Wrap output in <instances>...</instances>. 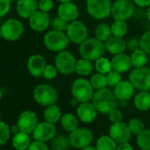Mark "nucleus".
<instances>
[{
    "mask_svg": "<svg viewBox=\"0 0 150 150\" xmlns=\"http://www.w3.org/2000/svg\"><path fill=\"white\" fill-rule=\"evenodd\" d=\"M106 51L115 56L117 54L124 53L127 49L126 41L122 37H117L112 35L109 40L104 42Z\"/></svg>",
    "mask_w": 150,
    "mask_h": 150,
    "instance_id": "5701e85b",
    "label": "nucleus"
},
{
    "mask_svg": "<svg viewBox=\"0 0 150 150\" xmlns=\"http://www.w3.org/2000/svg\"><path fill=\"white\" fill-rule=\"evenodd\" d=\"M54 6L53 0H40L38 2V9L42 12L49 13Z\"/></svg>",
    "mask_w": 150,
    "mask_h": 150,
    "instance_id": "c03bdc74",
    "label": "nucleus"
},
{
    "mask_svg": "<svg viewBox=\"0 0 150 150\" xmlns=\"http://www.w3.org/2000/svg\"><path fill=\"white\" fill-rule=\"evenodd\" d=\"M72 97L76 98L80 103L90 102L95 94V88L90 83V81L81 77L76 79L71 84Z\"/></svg>",
    "mask_w": 150,
    "mask_h": 150,
    "instance_id": "7ed1b4c3",
    "label": "nucleus"
},
{
    "mask_svg": "<svg viewBox=\"0 0 150 150\" xmlns=\"http://www.w3.org/2000/svg\"><path fill=\"white\" fill-rule=\"evenodd\" d=\"M11 0H0V18L6 16L10 11Z\"/></svg>",
    "mask_w": 150,
    "mask_h": 150,
    "instance_id": "49530a36",
    "label": "nucleus"
},
{
    "mask_svg": "<svg viewBox=\"0 0 150 150\" xmlns=\"http://www.w3.org/2000/svg\"><path fill=\"white\" fill-rule=\"evenodd\" d=\"M111 36H112V33H111L110 26H109L107 23H104V22L97 25V27L95 29V37L96 38L105 42Z\"/></svg>",
    "mask_w": 150,
    "mask_h": 150,
    "instance_id": "7c9ffc66",
    "label": "nucleus"
},
{
    "mask_svg": "<svg viewBox=\"0 0 150 150\" xmlns=\"http://www.w3.org/2000/svg\"><path fill=\"white\" fill-rule=\"evenodd\" d=\"M146 18H147L148 21H150V6H148L147 10H146Z\"/></svg>",
    "mask_w": 150,
    "mask_h": 150,
    "instance_id": "5fc2aeb1",
    "label": "nucleus"
},
{
    "mask_svg": "<svg viewBox=\"0 0 150 150\" xmlns=\"http://www.w3.org/2000/svg\"><path fill=\"white\" fill-rule=\"evenodd\" d=\"M61 117H62L61 110L56 103L47 106L43 111V117L45 121L52 124L57 123L61 119Z\"/></svg>",
    "mask_w": 150,
    "mask_h": 150,
    "instance_id": "bb28decb",
    "label": "nucleus"
},
{
    "mask_svg": "<svg viewBox=\"0 0 150 150\" xmlns=\"http://www.w3.org/2000/svg\"><path fill=\"white\" fill-rule=\"evenodd\" d=\"M60 124L65 132H71L79 127V118L71 113H66L61 117Z\"/></svg>",
    "mask_w": 150,
    "mask_h": 150,
    "instance_id": "a878e982",
    "label": "nucleus"
},
{
    "mask_svg": "<svg viewBox=\"0 0 150 150\" xmlns=\"http://www.w3.org/2000/svg\"><path fill=\"white\" fill-rule=\"evenodd\" d=\"M109 133L117 144L128 142L132 137V132L128 127V125L122 121L118 123H113L110 127Z\"/></svg>",
    "mask_w": 150,
    "mask_h": 150,
    "instance_id": "4468645a",
    "label": "nucleus"
},
{
    "mask_svg": "<svg viewBox=\"0 0 150 150\" xmlns=\"http://www.w3.org/2000/svg\"><path fill=\"white\" fill-rule=\"evenodd\" d=\"M54 62L58 72L63 75H70L75 71L77 60L70 51L64 50L57 52Z\"/></svg>",
    "mask_w": 150,
    "mask_h": 150,
    "instance_id": "6e6552de",
    "label": "nucleus"
},
{
    "mask_svg": "<svg viewBox=\"0 0 150 150\" xmlns=\"http://www.w3.org/2000/svg\"><path fill=\"white\" fill-rule=\"evenodd\" d=\"M3 38L9 42L17 41L24 33V26L17 19H9L1 26Z\"/></svg>",
    "mask_w": 150,
    "mask_h": 150,
    "instance_id": "f8f14e48",
    "label": "nucleus"
},
{
    "mask_svg": "<svg viewBox=\"0 0 150 150\" xmlns=\"http://www.w3.org/2000/svg\"><path fill=\"white\" fill-rule=\"evenodd\" d=\"M16 10L21 18L29 19L38 10V2L36 0H18Z\"/></svg>",
    "mask_w": 150,
    "mask_h": 150,
    "instance_id": "aec40b11",
    "label": "nucleus"
},
{
    "mask_svg": "<svg viewBox=\"0 0 150 150\" xmlns=\"http://www.w3.org/2000/svg\"><path fill=\"white\" fill-rule=\"evenodd\" d=\"M126 46H127V49H129L131 51L139 49V39L136 37L130 38L128 41H126Z\"/></svg>",
    "mask_w": 150,
    "mask_h": 150,
    "instance_id": "de8ad7c7",
    "label": "nucleus"
},
{
    "mask_svg": "<svg viewBox=\"0 0 150 150\" xmlns=\"http://www.w3.org/2000/svg\"><path fill=\"white\" fill-rule=\"evenodd\" d=\"M97 110L93 103H81L77 107V117L79 120L85 124H90L95 121L97 116Z\"/></svg>",
    "mask_w": 150,
    "mask_h": 150,
    "instance_id": "f3484780",
    "label": "nucleus"
},
{
    "mask_svg": "<svg viewBox=\"0 0 150 150\" xmlns=\"http://www.w3.org/2000/svg\"><path fill=\"white\" fill-rule=\"evenodd\" d=\"M117 146V143L110 135L101 136L96 144V148L97 150H116Z\"/></svg>",
    "mask_w": 150,
    "mask_h": 150,
    "instance_id": "c756f323",
    "label": "nucleus"
},
{
    "mask_svg": "<svg viewBox=\"0 0 150 150\" xmlns=\"http://www.w3.org/2000/svg\"><path fill=\"white\" fill-rule=\"evenodd\" d=\"M12 143L16 150H28L31 143L29 134L21 131L14 134L12 139Z\"/></svg>",
    "mask_w": 150,
    "mask_h": 150,
    "instance_id": "393cba45",
    "label": "nucleus"
},
{
    "mask_svg": "<svg viewBox=\"0 0 150 150\" xmlns=\"http://www.w3.org/2000/svg\"><path fill=\"white\" fill-rule=\"evenodd\" d=\"M50 21L49 13L37 10L29 18V26L35 32H43L49 28Z\"/></svg>",
    "mask_w": 150,
    "mask_h": 150,
    "instance_id": "dca6fc26",
    "label": "nucleus"
},
{
    "mask_svg": "<svg viewBox=\"0 0 150 150\" xmlns=\"http://www.w3.org/2000/svg\"><path fill=\"white\" fill-rule=\"evenodd\" d=\"M133 3L135 4V6L144 8L150 6V0H133Z\"/></svg>",
    "mask_w": 150,
    "mask_h": 150,
    "instance_id": "09e8293b",
    "label": "nucleus"
},
{
    "mask_svg": "<svg viewBox=\"0 0 150 150\" xmlns=\"http://www.w3.org/2000/svg\"><path fill=\"white\" fill-rule=\"evenodd\" d=\"M111 64H112V70H115L120 73L127 72L131 70L132 64L131 61V57L127 54L121 53L113 56L111 59Z\"/></svg>",
    "mask_w": 150,
    "mask_h": 150,
    "instance_id": "4be33fe9",
    "label": "nucleus"
},
{
    "mask_svg": "<svg viewBox=\"0 0 150 150\" xmlns=\"http://www.w3.org/2000/svg\"><path fill=\"white\" fill-rule=\"evenodd\" d=\"M16 124L21 132L30 134L33 133L37 125L39 124L38 117L32 110H24L20 114Z\"/></svg>",
    "mask_w": 150,
    "mask_h": 150,
    "instance_id": "ddd939ff",
    "label": "nucleus"
},
{
    "mask_svg": "<svg viewBox=\"0 0 150 150\" xmlns=\"http://www.w3.org/2000/svg\"><path fill=\"white\" fill-rule=\"evenodd\" d=\"M117 98L114 92L107 88L95 91L92 103L96 110L102 114H109L117 106Z\"/></svg>",
    "mask_w": 150,
    "mask_h": 150,
    "instance_id": "f257e3e1",
    "label": "nucleus"
},
{
    "mask_svg": "<svg viewBox=\"0 0 150 150\" xmlns=\"http://www.w3.org/2000/svg\"><path fill=\"white\" fill-rule=\"evenodd\" d=\"M2 96H3V91H2L1 88H0V99L2 98Z\"/></svg>",
    "mask_w": 150,
    "mask_h": 150,
    "instance_id": "4d7b16f0",
    "label": "nucleus"
},
{
    "mask_svg": "<svg viewBox=\"0 0 150 150\" xmlns=\"http://www.w3.org/2000/svg\"><path fill=\"white\" fill-rule=\"evenodd\" d=\"M0 118H1V112H0Z\"/></svg>",
    "mask_w": 150,
    "mask_h": 150,
    "instance_id": "bf43d9fd",
    "label": "nucleus"
},
{
    "mask_svg": "<svg viewBox=\"0 0 150 150\" xmlns=\"http://www.w3.org/2000/svg\"><path fill=\"white\" fill-rule=\"evenodd\" d=\"M128 127L132 132V134L133 135H139L144 129H145V125L144 123L142 122V120H140L139 118H131L129 123H128Z\"/></svg>",
    "mask_w": 150,
    "mask_h": 150,
    "instance_id": "e433bc0d",
    "label": "nucleus"
},
{
    "mask_svg": "<svg viewBox=\"0 0 150 150\" xmlns=\"http://www.w3.org/2000/svg\"><path fill=\"white\" fill-rule=\"evenodd\" d=\"M136 142L140 150H150V129H144L137 135Z\"/></svg>",
    "mask_w": 150,
    "mask_h": 150,
    "instance_id": "72a5a7b5",
    "label": "nucleus"
},
{
    "mask_svg": "<svg viewBox=\"0 0 150 150\" xmlns=\"http://www.w3.org/2000/svg\"><path fill=\"white\" fill-rule=\"evenodd\" d=\"M80 150H97V149H96V147H94L93 146L89 145V146H85V147H83V148H81V149H80Z\"/></svg>",
    "mask_w": 150,
    "mask_h": 150,
    "instance_id": "864d4df0",
    "label": "nucleus"
},
{
    "mask_svg": "<svg viewBox=\"0 0 150 150\" xmlns=\"http://www.w3.org/2000/svg\"><path fill=\"white\" fill-rule=\"evenodd\" d=\"M46 65L47 64L44 57L39 54L31 56L28 60V70L34 77L42 76V72Z\"/></svg>",
    "mask_w": 150,
    "mask_h": 150,
    "instance_id": "6ab92c4d",
    "label": "nucleus"
},
{
    "mask_svg": "<svg viewBox=\"0 0 150 150\" xmlns=\"http://www.w3.org/2000/svg\"><path fill=\"white\" fill-rule=\"evenodd\" d=\"M89 81H90L91 85L93 86V88L96 90L105 88L108 86L107 76H106V74H103V73L96 72V73L93 74Z\"/></svg>",
    "mask_w": 150,
    "mask_h": 150,
    "instance_id": "f704fd0d",
    "label": "nucleus"
},
{
    "mask_svg": "<svg viewBox=\"0 0 150 150\" xmlns=\"http://www.w3.org/2000/svg\"><path fill=\"white\" fill-rule=\"evenodd\" d=\"M11 133V127L6 123L0 121V146H3L7 143Z\"/></svg>",
    "mask_w": 150,
    "mask_h": 150,
    "instance_id": "4c0bfd02",
    "label": "nucleus"
},
{
    "mask_svg": "<svg viewBox=\"0 0 150 150\" xmlns=\"http://www.w3.org/2000/svg\"><path fill=\"white\" fill-rule=\"evenodd\" d=\"M93 70L94 64H92V61L82 57L77 60L76 66H75V72L81 75V77L88 76V75H90L93 72Z\"/></svg>",
    "mask_w": 150,
    "mask_h": 150,
    "instance_id": "cd10ccee",
    "label": "nucleus"
},
{
    "mask_svg": "<svg viewBox=\"0 0 150 150\" xmlns=\"http://www.w3.org/2000/svg\"><path fill=\"white\" fill-rule=\"evenodd\" d=\"M129 81L139 91H150V68H134L129 73Z\"/></svg>",
    "mask_w": 150,
    "mask_h": 150,
    "instance_id": "0eeeda50",
    "label": "nucleus"
},
{
    "mask_svg": "<svg viewBox=\"0 0 150 150\" xmlns=\"http://www.w3.org/2000/svg\"><path fill=\"white\" fill-rule=\"evenodd\" d=\"M1 37H3V35H2V28H1V27H0V38Z\"/></svg>",
    "mask_w": 150,
    "mask_h": 150,
    "instance_id": "13d9d810",
    "label": "nucleus"
},
{
    "mask_svg": "<svg viewBox=\"0 0 150 150\" xmlns=\"http://www.w3.org/2000/svg\"><path fill=\"white\" fill-rule=\"evenodd\" d=\"M135 88L132 82L128 81H121L115 88L114 94L117 100L119 101H127L131 99L134 95Z\"/></svg>",
    "mask_w": 150,
    "mask_h": 150,
    "instance_id": "412c9836",
    "label": "nucleus"
},
{
    "mask_svg": "<svg viewBox=\"0 0 150 150\" xmlns=\"http://www.w3.org/2000/svg\"><path fill=\"white\" fill-rule=\"evenodd\" d=\"M135 4L131 0H116L112 5L111 15L115 21H128L135 12Z\"/></svg>",
    "mask_w": 150,
    "mask_h": 150,
    "instance_id": "1a4fd4ad",
    "label": "nucleus"
},
{
    "mask_svg": "<svg viewBox=\"0 0 150 150\" xmlns=\"http://www.w3.org/2000/svg\"><path fill=\"white\" fill-rule=\"evenodd\" d=\"M28 150H49V146L46 142L35 139L33 142L30 143Z\"/></svg>",
    "mask_w": 150,
    "mask_h": 150,
    "instance_id": "a18cd8bd",
    "label": "nucleus"
},
{
    "mask_svg": "<svg viewBox=\"0 0 150 150\" xmlns=\"http://www.w3.org/2000/svg\"><path fill=\"white\" fill-rule=\"evenodd\" d=\"M70 42L75 44H81L88 38V30L87 26L80 21H73L69 22L65 31Z\"/></svg>",
    "mask_w": 150,
    "mask_h": 150,
    "instance_id": "9b49d317",
    "label": "nucleus"
},
{
    "mask_svg": "<svg viewBox=\"0 0 150 150\" xmlns=\"http://www.w3.org/2000/svg\"><path fill=\"white\" fill-rule=\"evenodd\" d=\"M133 104L138 110L146 111L150 109L149 91H139L133 98Z\"/></svg>",
    "mask_w": 150,
    "mask_h": 150,
    "instance_id": "b1692460",
    "label": "nucleus"
},
{
    "mask_svg": "<svg viewBox=\"0 0 150 150\" xmlns=\"http://www.w3.org/2000/svg\"><path fill=\"white\" fill-rule=\"evenodd\" d=\"M57 72H58V71L55 65L47 64L44 68L43 72H42V77L47 81H51L57 77Z\"/></svg>",
    "mask_w": 150,
    "mask_h": 150,
    "instance_id": "79ce46f5",
    "label": "nucleus"
},
{
    "mask_svg": "<svg viewBox=\"0 0 150 150\" xmlns=\"http://www.w3.org/2000/svg\"><path fill=\"white\" fill-rule=\"evenodd\" d=\"M106 51L104 42L97 38H88L80 44L79 53L82 58H86L92 62L103 57Z\"/></svg>",
    "mask_w": 150,
    "mask_h": 150,
    "instance_id": "f03ea898",
    "label": "nucleus"
},
{
    "mask_svg": "<svg viewBox=\"0 0 150 150\" xmlns=\"http://www.w3.org/2000/svg\"><path fill=\"white\" fill-rule=\"evenodd\" d=\"M95 69L96 70L97 72L107 74L112 70L111 60L104 57L98 58L96 61H95Z\"/></svg>",
    "mask_w": 150,
    "mask_h": 150,
    "instance_id": "c9c22d12",
    "label": "nucleus"
},
{
    "mask_svg": "<svg viewBox=\"0 0 150 150\" xmlns=\"http://www.w3.org/2000/svg\"><path fill=\"white\" fill-rule=\"evenodd\" d=\"M70 103H71V104L72 106H77V107H78L79 104L81 103L76 98H74V97H72V99H71V102H70Z\"/></svg>",
    "mask_w": 150,
    "mask_h": 150,
    "instance_id": "603ef678",
    "label": "nucleus"
},
{
    "mask_svg": "<svg viewBox=\"0 0 150 150\" xmlns=\"http://www.w3.org/2000/svg\"><path fill=\"white\" fill-rule=\"evenodd\" d=\"M94 139V135L91 130L85 127H78L69 135L71 146L74 148L81 149L85 146L91 145Z\"/></svg>",
    "mask_w": 150,
    "mask_h": 150,
    "instance_id": "9d476101",
    "label": "nucleus"
},
{
    "mask_svg": "<svg viewBox=\"0 0 150 150\" xmlns=\"http://www.w3.org/2000/svg\"><path fill=\"white\" fill-rule=\"evenodd\" d=\"M57 133V128L55 124L44 121L39 123L33 132V137L35 140L47 142L51 140Z\"/></svg>",
    "mask_w": 150,
    "mask_h": 150,
    "instance_id": "2eb2a0df",
    "label": "nucleus"
},
{
    "mask_svg": "<svg viewBox=\"0 0 150 150\" xmlns=\"http://www.w3.org/2000/svg\"><path fill=\"white\" fill-rule=\"evenodd\" d=\"M19 132H21V130H20V128H19V126H18L17 124H16V125H13L11 127V132H12L13 134H16V133H18Z\"/></svg>",
    "mask_w": 150,
    "mask_h": 150,
    "instance_id": "3c124183",
    "label": "nucleus"
},
{
    "mask_svg": "<svg viewBox=\"0 0 150 150\" xmlns=\"http://www.w3.org/2000/svg\"><path fill=\"white\" fill-rule=\"evenodd\" d=\"M13 1H16V0H13ZM17 1H18V0H17Z\"/></svg>",
    "mask_w": 150,
    "mask_h": 150,
    "instance_id": "052dcab7",
    "label": "nucleus"
},
{
    "mask_svg": "<svg viewBox=\"0 0 150 150\" xmlns=\"http://www.w3.org/2000/svg\"><path fill=\"white\" fill-rule=\"evenodd\" d=\"M68 24H69V22H67L66 21H64V19L59 17L58 15H57V17H55L50 21V26L52 27V28L54 30L62 31V32H65L66 31Z\"/></svg>",
    "mask_w": 150,
    "mask_h": 150,
    "instance_id": "ea45409f",
    "label": "nucleus"
},
{
    "mask_svg": "<svg viewBox=\"0 0 150 150\" xmlns=\"http://www.w3.org/2000/svg\"><path fill=\"white\" fill-rule=\"evenodd\" d=\"M116 150H133V147L129 142H125V143L118 144Z\"/></svg>",
    "mask_w": 150,
    "mask_h": 150,
    "instance_id": "8fccbe9b",
    "label": "nucleus"
},
{
    "mask_svg": "<svg viewBox=\"0 0 150 150\" xmlns=\"http://www.w3.org/2000/svg\"><path fill=\"white\" fill-rule=\"evenodd\" d=\"M139 48L150 55V30L146 31L139 39Z\"/></svg>",
    "mask_w": 150,
    "mask_h": 150,
    "instance_id": "a19ab883",
    "label": "nucleus"
},
{
    "mask_svg": "<svg viewBox=\"0 0 150 150\" xmlns=\"http://www.w3.org/2000/svg\"><path fill=\"white\" fill-rule=\"evenodd\" d=\"M110 28L112 35L117 37L124 38L128 33V25L125 21H115L111 24Z\"/></svg>",
    "mask_w": 150,
    "mask_h": 150,
    "instance_id": "473e14b6",
    "label": "nucleus"
},
{
    "mask_svg": "<svg viewBox=\"0 0 150 150\" xmlns=\"http://www.w3.org/2000/svg\"><path fill=\"white\" fill-rule=\"evenodd\" d=\"M108 115H109V119H110V121L112 124L113 123L121 122L122 119H123V113L121 112V110H119L117 108H115L114 110H112Z\"/></svg>",
    "mask_w": 150,
    "mask_h": 150,
    "instance_id": "37998d69",
    "label": "nucleus"
},
{
    "mask_svg": "<svg viewBox=\"0 0 150 150\" xmlns=\"http://www.w3.org/2000/svg\"><path fill=\"white\" fill-rule=\"evenodd\" d=\"M111 0H87L88 14L96 20H104L111 15Z\"/></svg>",
    "mask_w": 150,
    "mask_h": 150,
    "instance_id": "423d86ee",
    "label": "nucleus"
},
{
    "mask_svg": "<svg viewBox=\"0 0 150 150\" xmlns=\"http://www.w3.org/2000/svg\"><path fill=\"white\" fill-rule=\"evenodd\" d=\"M57 15L66 21L67 22H71L76 21L80 15L79 8L72 1L60 3L57 7Z\"/></svg>",
    "mask_w": 150,
    "mask_h": 150,
    "instance_id": "a211bd4d",
    "label": "nucleus"
},
{
    "mask_svg": "<svg viewBox=\"0 0 150 150\" xmlns=\"http://www.w3.org/2000/svg\"><path fill=\"white\" fill-rule=\"evenodd\" d=\"M71 146L69 137L64 135H57L51 139L52 150H69Z\"/></svg>",
    "mask_w": 150,
    "mask_h": 150,
    "instance_id": "2f4dec72",
    "label": "nucleus"
},
{
    "mask_svg": "<svg viewBox=\"0 0 150 150\" xmlns=\"http://www.w3.org/2000/svg\"><path fill=\"white\" fill-rule=\"evenodd\" d=\"M33 97L39 105L47 107L55 104L57 101L58 96L57 90L52 86L49 84H40L34 89Z\"/></svg>",
    "mask_w": 150,
    "mask_h": 150,
    "instance_id": "39448f33",
    "label": "nucleus"
},
{
    "mask_svg": "<svg viewBox=\"0 0 150 150\" xmlns=\"http://www.w3.org/2000/svg\"><path fill=\"white\" fill-rule=\"evenodd\" d=\"M70 42V40L65 32L50 30L43 37L44 46L50 51L59 52L66 49Z\"/></svg>",
    "mask_w": 150,
    "mask_h": 150,
    "instance_id": "20e7f679",
    "label": "nucleus"
},
{
    "mask_svg": "<svg viewBox=\"0 0 150 150\" xmlns=\"http://www.w3.org/2000/svg\"><path fill=\"white\" fill-rule=\"evenodd\" d=\"M121 74L122 73H120L115 70H111L110 72H108L106 74L108 86L110 88H115L122 81V75Z\"/></svg>",
    "mask_w": 150,
    "mask_h": 150,
    "instance_id": "58836bf2",
    "label": "nucleus"
},
{
    "mask_svg": "<svg viewBox=\"0 0 150 150\" xmlns=\"http://www.w3.org/2000/svg\"><path fill=\"white\" fill-rule=\"evenodd\" d=\"M130 57H131V61H132V66L134 68L144 67L146 65V64L148 62L147 54L144 50H142L140 48L132 51V54Z\"/></svg>",
    "mask_w": 150,
    "mask_h": 150,
    "instance_id": "c85d7f7f",
    "label": "nucleus"
},
{
    "mask_svg": "<svg viewBox=\"0 0 150 150\" xmlns=\"http://www.w3.org/2000/svg\"><path fill=\"white\" fill-rule=\"evenodd\" d=\"M60 3H64V2H71L72 0H58Z\"/></svg>",
    "mask_w": 150,
    "mask_h": 150,
    "instance_id": "6e6d98bb",
    "label": "nucleus"
}]
</instances>
